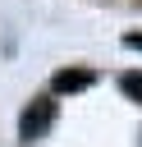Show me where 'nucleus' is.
<instances>
[{
    "instance_id": "obj_1",
    "label": "nucleus",
    "mask_w": 142,
    "mask_h": 147,
    "mask_svg": "<svg viewBox=\"0 0 142 147\" xmlns=\"http://www.w3.org/2000/svg\"><path fill=\"white\" fill-rule=\"evenodd\" d=\"M50 124H55V101H50V96H37V101H27V110L18 115V138H23V142H37V138L50 133Z\"/></svg>"
},
{
    "instance_id": "obj_2",
    "label": "nucleus",
    "mask_w": 142,
    "mask_h": 147,
    "mask_svg": "<svg viewBox=\"0 0 142 147\" xmlns=\"http://www.w3.org/2000/svg\"><path fill=\"white\" fill-rule=\"evenodd\" d=\"M82 87H92L87 69H60L55 74V92H82Z\"/></svg>"
},
{
    "instance_id": "obj_3",
    "label": "nucleus",
    "mask_w": 142,
    "mask_h": 147,
    "mask_svg": "<svg viewBox=\"0 0 142 147\" xmlns=\"http://www.w3.org/2000/svg\"><path fill=\"white\" fill-rule=\"evenodd\" d=\"M119 87H124V96L142 101V74H124V78H119Z\"/></svg>"
},
{
    "instance_id": "obj_4",
    "label": "nucleus",
    "mask_w": 142,
    "mask_h": 147,
    "mask_svg": "<svg viewBox=\"0 0 142 147\" xmlns=\"http://www.w3.org/2000/svg\"><path fill=\"white\" fill-rule=\"evenodd\" d=\"M124 46H128V51H142V32H128V37H124Z\"/></svg>"
}]
</instances>
